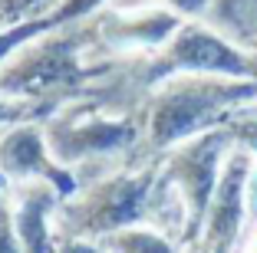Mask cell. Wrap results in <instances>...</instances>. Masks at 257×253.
<instances>
[{
    "instance_id": "cell-1",
    "label": "cell",
    "mask_w": 257,
    "mask_h": 253,
    "mask_svg": "<svg viewBox=\"0 0 257 253\" xmlns=\"http://www.w3.org/2000/svg\"><path fill=\"white\" fill-rule=\"evenodd\" d=\"M257 99V79H234V76H204V73H175L152 89L142 122V148L128 168L149 164L162 158L168 148L185 138L218 128L237 105Z\"/></svg>"
},
{
    "instance_id": "cell-2",
    "label": "cell",
    "mask_w": 257,
    "mask_h": 253,
    "mask_svg": "<svg viewBox=\"0 0 257 253\" xmlns=\"http://www.w3.org/2000/svg\"><path fill=\"white\" fill-rule=\"evenodd\" d=\"M159 168L162 158L139 164V168L122 164L119 171L102 174L79 194L60 201V207L53 214L56 233L60 237L99 240L112 230L149 223V197L152 187H155V178H159Z\"/></svg>"
},
{
    "instance_id": "cell-3",
    "label": "cell",
    "mask_w": 257,
    "mask_h": 253,
    "mask_svg": "<svg viewBox=\"0 0 257 253\" xmlns=\"http://www.w3.org/2000/svg\"><path fill=\"white\" fill-rule=\"evenodd\" d=\"M43 125L53 158L66 168L109 161V158L128 168L142 148V122L96 109L86 99L66 105V109H56Z\"/></svg>"
},
{
    "instance_id": "cell-4",
    "label": "cell",
    "mask_w": 257,
    "mask_h": 253,
    "mask_svg": "<svg viewBox=\"0 0 257 253\" xmlns=\"http://www.w3.org/2000/svg\"><path fill=\"white\" fill-rule=\"evenodd\" d=\"M234 148V135L227 125L208 128V132L185 138L182 145H175L162 155V178L178 191L188 210V240L201 237L204 217L211 207V197L218 191L221 171H224V158Z\"/></svg>"
},
{
    "instance_id": "cell-5",
    "label": "cell",
    "mask_w": 257,
    "mask_h": 253,
    "mask_svg": "<svg viewBox=\"0 0 257 253\" xmlns=\"http://www.w3.org/2000/svg\"><path fill=\"white\" fill-rule=\"evenodd\" d=\"M27 181H50L63 194V201L83 191V178L53 158L43 119L14 122L0 135V191H7L10 184H27Z\"/></svg>"
},
{
    "instance_id": "cell-6",
    "label": "cell",
    "mask_w": 257,
    "mask_h": 253,
    "mask_svg": "<svg viewBox=\"0 0 257 253\" xmlns=\"http://www.w3.org/2000/svg\"><path fill=\"white\" fill-rule=\"evenodd\" d=\"M257 158L244 148H231L224 158L218 191L211 197V207L204 217L201 243L214 253H241L244 246V230H247V178Z\"/></svg>"
},
{
    "instance_id": "cell-7",
    "label": "cell",
    "mask_w": 257,
    "mask_h": 253,
    "mask_svg": "<svg viewBox=\"0 0 257 253\" xmlns=\"http://www.w3.org/2000/svg\"><path fill=\"white\" fill-rule=\"evenodd\" d=\"M165 76L175 73H204V76H234V79H254L250 53L237 50L231 40L218 37L208 27H182L162 50Z\"/></svg>"
},
{
    "instance_id": "cell-8",
    "label": "cell",
    "mask_w": 257,
    "mask_h": 253,
    "mask_svg": "<svg viewBox=\"0 0 257 253\" xmlns=\"http://www.w3.org/2000/svg\"><path fill=\"white\" fill-rule=\"evenodd\" d=\"M10 204H14V227L20 237L23 253H53L60 243L53 214L60 207L63 194L50 181H27L10 184Z\"/></svg>"
},
{
    "instance_id": "cell-9",
    "label": "cell",
    "mask_w": 257,
    "mask_h": 253,
    "mask_svg": "<svg viewBox=\"0 0 257 253\" xmlns=\"http://www.w3.org/2000/svg\"><path fill=\"white\" fill-rule=\"evenodd\" d=\"M106 253H185V246L152 223H136L125 230H112L96 240Z\"/></svg>"
},
{
    "instance_id": "cell-10",
    "label": "cell",
    "mask_w": 257,
    "mask_h": 253,
    "mask_svg": "<svg viewBox=\"0 0 257 253\" xmlns=\"http://www.w3.org/2000/svg\"><path fill=\"white\" fill-rule=\"evenodd\" d=\"M53 27H60L56 14L43 17V20H30V23H14V27H7V30H0V66H4V63H7L23 43L43 37V33L53 30Z\"/></svg>"
},
{
    "instance_id": "cell-11",
    "label": "cell",
    "mask_w": 257,
    "mask_h": 253,
    "mask_svg": "<svg viewBox=\"0 0 257 253\" xmlns=\"http://www.w3.org/2000/svg\"><path fill=\"white\" fill-rule=\"evenodd\" d=\"M23 119H50V109L46 102H33V99H10V96H0V135L7 132L14 122Z\"/></svg>"
},
{
    "instance_id": "cell-12",
    "label": "cell",
    "mask_w": 257,
    "mask_h": 253,
    "mask_svg": "<svg viewBox=\"0 0 257 253\" xmlns=\"http://www.w3.org/2000/svg\"><path fill=\"white\" fill-rule=\"evenodd\" d=\"M224 125L231 128L237 148L250 151V155L257 158V115H250V112H231Z\"/></svg>"
},
{
    "instance_id": "cell-13",
    "label": "cell",
    "mask_w": 257,
    "mask_h": 253,
    "mask_svg": "<svg viewBox=\"0 0 257 253\" xmlns=\"http://www.w3.org/2000/svg\"><path fill=\"white\" fill-rule=\"evenodd\" d=\"M0 253H23L20 237L14 227V204H10V191H0Z\"/></svg>"
},
{
    "instance_id": "cell-14",
    "label": "cell",
    "mask_w": 257,
    "mask_h": 253,
    "mask_svg": "<svg viewBox=\"0 0 257 253\" xmlns=\"http://www.w3.org/2000/svg\"><path fill=\"white\" fill-rule=\"evenodd\" d=\"M257 233V161L250 168V178H247V230H244V243Z\"/></svg>"
},
{
    "instance_id": "cell-15",
    "label": "cell",
    "mask_w": 257,
    "mask_h": 253,
    "mask_svg": "<svg viewBox=\"0 0 257 253\" xmlns=\"http://www.w3.org/2000/svg\"><path fill=\"white\" fill-rule=\"evenodd\" d=\"M53 253H106L96 240H86V237H60Z\"/></svg>"
},
{
    "instance_id": "cell-16",
    "label": "cell",
    "mask_w": 257,
    "mask_h": 253,
    "mask_svg": "<svg viewBox=\"0 0 257 253\" xmlns=\"http://www.w3.org/2000/svg\"><path fill=\"white\" fill-rule=\"evenodd\" d=\"M175 10H182V14H201L208 7V0H172Z\"/></svg>"
},
{
    "instance_id": "cell-17",
    "label": "cell",
    "mask_w": 257,
    "mask_h": 253,
    "mask_svg": "<svg viewBox=\"0 0 257 253\" xmlns=\"http://www.w3.org/2000/svg\"><path fill=\"white\" fill-rule=\"evenodd\" d=\"M185 253H214V250H208L201 240H191V243H185Z\"/></svg>"
},
{
    "instance_id": "cell-18",
    "label": "cell",
    "mask_w": 257,
    "mask_h": 253,
    "mask_svg": "<svg viewBox=\"0 0 257 253\" xmlns=\"http://www.w3.org/2000/svg\"><path fill=\"white\" fill-rule=\"evenodd\" d=\"M250 63H254V79H257V50L250 53Z\"/></svg>"
},
{
    "instance_id": "cell-19",
    "label": "cell",
    "mask_w": 257,
    "mask_h": 253,
    "mask_svg": "<svg viewBox=\"0 0 257 253\" xmlns=\"http://www.w3.org/2000/svg\"><path fill=\"white\" fill-rule=\"evenodd\" d=\"M254 237H257V233H254ZM247 253H257V240H254V243H250V250Z\"/></svg>"
}]
</instances>
